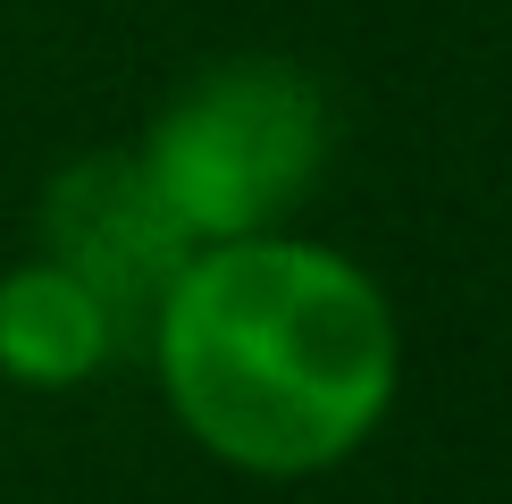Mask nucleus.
Listing matches in <instances>:
<instances>
[{"mask_svg": "<svg viewBox=\"0 0 512 504\" xmlns=\"http://www.w3.org/2000/svg\"><path fill=\"white\" fill-rule=\"evenodd\" d=\"M143 345L177 429L244 479H319L353 462L403 387L387 286L353 252L286 227L202 244Z\"/></svg>", "mask_w": 512, "mask_h": 504, "instance_id": "nucleus-1", "label": "nucleus"}, {"mask_svg": "<svg viewBox=\"0 0 512 504\" xmlns=\"http://www.w3.org/2000/svg\"><path fill=\"white\" fill-rule=\"evenodd\" d=\"M328 93L294 59H219L135 143L194 244L269 236L328 168Z\"/></svg>", "mask_w": 512, "mask_h": 504, "instance_id": "nucleus-2", "label": "nucleus"}, {"mask_svg": "<svg viewBox=\"0 0 512 504\" xmlns=\"http://www.w3.org/2000/svg\"><path fill=\"white\" fill-rule=\"evenodd\" d=\"M42 261H59L110 303L118 336H143L160 311V294L177 286V269L194 261V236L177 227L168 194L152 185L143 152H84L42 185Z\"/></svg>", "mask_w": 512, "mask_h": 504, "instance_id": "nucleus-3", "label": "nucleus"}, {"mask_svg": "<svg viewBox=\"0 0 512 504\" xmlns=\"http://www.w3.org/2000/svg\"><path fill=\"white\" fill-rule=\"evenodd\" d=\"M126 345L110 303H101L84 278H68L59 261H17L0 269V378L9 387H34V395H59V387H84L110 353Z\"/></svg>", "mask_w": 512, "mask_h": 504, "instance_id": "nucleus-4", "label": "nucleus"}]
</instances>
